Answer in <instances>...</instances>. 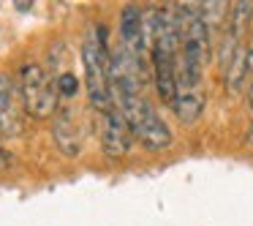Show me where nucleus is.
I'll return each instance as SVG.
<instances>
[{
	"label": "nucleus",
	"instance_id": "nucleus-1",
	"mask_svg": "<svg viewBox=\"0 0 253 226\" xmlns=\"http://www.w3.org/2000/svg\"><path fill=\"white\" fill-rule=\"evenodd\" d=\"M82 63H84V85H87L90 106L104 115L112 109V90H109V33L106 25H90L82 41Z\"/></svg>",
	"mask_w": 253,
	"mask_h": 226
},
{
	"label": "nucleus",
	"instance_id": "nucleus-2",
	"mask_svg": "<svg viewBox=\"0 0 253 226\" xmlns=\"http://www.w3.org/2000/svg\"><path fill=\"white\" fill-rule=\"evenodd\" d=\"M19 98L30 117L44 120L57 112V90L39 63H25L19 68Z\"/></svg>",
	"mask_w": 253,
	"mask_h": 226
},
{
	"label": "nucleus",
	"instance_id": "nucleus-3",
	"mask_svg": "<svg viewBox=\"0 0 253 226\" xmlns=\"http://www.w3.org/2000/svg\"><path fill=\"white\" fill-rule=\"evenodd\" d=\"M131 131H133V139H136L142 147L153 150V153H164V150L171 147V142H174V134H171L169 123L153 109V104L144 106L142 115L131 123Z\"/></svg>",
	"mask_w": 253,
	"mask_h": 226
},
{
	"label": "nucleus",
	"instance_id": "nucleus-4",
	"mask_svg": "<svg viewBox=\"0 0 253 226\" xmlns=\"http://www.w3.org/2000/svg\"><path fill=\"white\" fill-rule=\"evenodd\" d=\"M131 144H133V131L128 126L126 115L117 106L106 109L101 115V147H104V153L109 158H123V155H128Z\"/></svg>",
	"mask_w": 253,
	"mask_h": 226
},
{
	"label": "nucleus",
	"instance_id": "nucleus-5",
	"mask_svg": "<svg viewBox=\"0 0 253 226\" xmlns=\"http://www.w3.org/2000/svg\"><path fill=\"white\" fill-rule=\"evenodd\" d=\"M120 44L136 57L139 63H144V57L150 55V41H147V22H144V11L139 6H126L120 11Z\"/></svg>",
	"mask_w": 253,
	"mask_h": 226
},
{
	"label": "nucleus",
	"instance_id": "nucleus-6",
	"mask_svg": "<svg viewBox=\"0 0 253 226\" xmlns=\"http://www.w3.org/2000/svg\"><path fill=\"white\" fill-rule=\"evenodd\" d=\"M52 139H55L57 150L68 158H77L82 153V131L77 126L71 106H57V112L52 115Z\"/></svg>",
	"mask_w": 253,
	"mask_h": 226
},
{
	"label": "nucleus",
	"instance_id": "nucleus-7",
	"mask_svg": "<svg viewBox=\"0 0 253 226\" xmlns=\"http://www.w3.org/2000/svg\"><path fill=\"white\" fill-rule=\"evenodd\" d=\"M204 106H207V95L202 93V88L180 90L174 104H171V112L177 115V120H180L182 126H193V123L204 115Z\"/></svg>",
	"mask_w": 253,
	"mask_h": 226
},
{
	"label": "nucleus",
	"instance_id": "nucleus-8",
	"mask_svg": "<svg viewBox=\"0 0 253 226\" xmlns=\"http://www.w3.org/2000/svg\"><path fill=\"white\" fill-rule=\"evenodd\" d=\"M17 131V106H14V85L6 74H0V134Z\"/></svg>",
	"mask_w": 253,
	"mask_h": 226
},
{
	"label": "nucleus",
	"instance_id": "nucleus-9",
	"mask_svg": "<svg viewBox=\"0 0 253 226\" xmlns=\"http://www.w3.org/2000/svg\"><path fill=\"white\" fill-rule=\"evenodd\" d=\"M251 25H253V3H251V0L231 3L229 19H226V33L234 36L237 41H242V36L251 30Z\"/></svg>",
	"mask_w": 253,
	"mask_h": 226
},
{
	"label": "nucleus",
	"instance_id": "nucleus-10",
	"mask_svg": "<svg viewBox=\"0 0 253 226\" xmlns=\"http://www.w3.org/2000/svg\"><path fill=\"white\" fill-rule=\"evenodd\" d=\"M248 79H251V74H248V52H245V46H240L237 55L231 57V63L226 66V71H223L226 90H229V93H240V90L245 88Z\"/></svg>",
	"mask_w": 253,
	"mask_h": 226
},
{
	"label": "nucleus",
	"instance_id": "nucleus-11",
	"mask_svg": "<svg viewBox=\"0 0 253 226\" xmlns=\"http://www.w3.org/2000/svg\"><path fill=\"white\" fill-rule=\"evenodd\" d=\"M55 90H57V95H63V98H74V95L79 93V79L74 77L71 71H60L55 77Z\"/></svg>",
	"mask_w": 253,
	"mask_h": 226
},
{
	"label": "nucleus",
	"instance_id": "nucleus-12",
	"mask_svg": "<svg viewBox=\"0 0 253 226\" xmlns=\"http://www.w3.org/2000/svg\"><path fill=\"white\" fill-rule=\"evenodd\" d=\"M0 136H3V134H0ZM3 166H8V153L3 150V142H0V169H3Z\"/></svg>",
	"mask_w": 253,
	"mask_h": 226
},
{
	"label": "nucleus",
	"instance_id": "nucleus-13",
	"mask_svg": "<svg viewBox=\"0 0 253 226\" xmlns=\"http://www.w3.org/2000/svg\"><path fill=\"white\" fill-rule=\"evenodd\" d=\"M248 106H251V112H253V77H251V82H248Z\"/></svg>",
	"mask_w": 253,
	"mask_h": 226
},
{
	"label": "nucleus",
	"instance_id": "nucleus-14",
	"mask_svg": "<svg viewBox=\"0 0 253 226\" xmlns=\"http://www.w3.org/2000/svg\"><path fill=\"white\" fill-rule=\"evenodd\" d=\"M251 44H253V25H251Z\"/></svg>",
	"mask_w": 253,
	"mask_h": 226
}]
</instances>
